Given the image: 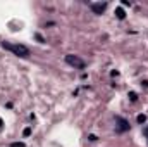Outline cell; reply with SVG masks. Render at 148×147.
Returning a JSON list of instances; mask_svg holds the SVG:
<instances>
[{
	"label": "cell",
	"mask_w": 148,
	"mask_h": 147,
	"mask_svg": "<svg viewBox=\"0 0 148 147\" xmlns=\"http://www.w3.org/2000/svg\"><path fill=\"white\" fill-rule=\"evenodd\" d=\"M2 47L7 49V50H10V52H14V54L19 55V57H28V55H29V50H28L24 45H19V43H7V42H3Z\"/></svg>",
	"instance_id": "cell-1"
},
{
	"label": "cell",
	"mask_w": 148,
	"mask_h": 147,
	"mask_svg": "<svg viewBox=\"0 0 148 147\" xmlns=\"http://www.w3.org/2000/svg\"><path fill=\"white\" fill-rule=\"evenodd\" d=\"M115 14H117V17H119V19H124V17H126V14H124V10H122L121 7H119V9L115 10Z\"/></svg>",
	"instance_id": "cell-5"
},
{
	"label": "cell",
	"mask_w": 148,
	"mask_h": 147,
	"mask_svg": "<svg viewBox=\"0 0 148 147\" xmlns=\"http://www.w3.org/2000/svg\"><path fill=\"white\" fill-rule=\"evenodd\" d=\"M66 62H67L69 66H73V68H77V69H83V68H84V61L79 59L77 55H73V54H67V55H66Z\"/></svg>",
	"instance_id": "cell-2"
},
{
	"label": "cell",
	"mask_w": 148,
	"mask_h": 147,
	"mask_svg": "<svg viewBox=\"0 0 148 147\" xmlns=\"http://www.w3.org/2000/svg\"><path fill=\"white\" fill-rule=\"evenodd\" d=\"M0 126H2V119H0Z\"/></svg>",
	"instance_id": "cell-11"
},
{
	"label": "cell",
	"mask_w": 148,
	"mask_h": 147,
	"mask_svg": "<svg viewBox=\"0 0 148 147\" xmlns=\"http://www.w3.org/2000/svg\"><path fill=\"white\" fill-rule=\"evenodd\" d=\"M105 7H107V3H91V9L95 14H102L105 10Z\"/></svg>",
	"instance_id": "cell-4"
},
{
	"label": "cell",
	"mask_w": 148,
	"mask_h": 147,
	"mask_svg": "<svg viewBox=\"0 0 148 147\" xmlns=\"http://www.w3.org/2000/svg\"><path fill=\"white\" fill-rule=\"evenodd\" d=\"M136 119H138V123H145V121H147V116H145V114H140Z\"/></svg>",
	"instance_id": "cell-6"
},
{
	"label": "cell",
	"mask_w": 148,
	"mask_h": 147,
	"mask_svg": "<svg viewBox=\"0 0 148 147\" xmlns=\"http://www.w3.org/2000/svg\"><path fill=\"white\" fill-rule=\"evenodd\" d=\"M145 135H147V137H148V128H147V130H145Z\"/></svg>",
	"instance_id": "cell-10"
},
{
	"label": "cell",
	"mask_w": 148,
	"mask_h": 147,
	"mask_svg": "<svg viewBox=\"0 0 148 147\" xmlns=\"http://www.w3.org/2000/svg\"><path fill=\"white\" fill-rule=\"evenodd\" d=\"M29 133H31V128H26V130H24V135H26V137H28V135H29Z\"/></svg>",
	"instance_id": "cell-9"
},
{
	"label": "cell",
	"mask_w": 148,
	"mask_h": 147,
	"mask_svg": "<svg viewBox=\"0 0 148 147\" xmlns=\"http://www.w3.org/2000/svg\"><path fill=\"white\" fill-rule=\"evenodd\" d=\"M12 147H24V144H23V142H14Z\"/></svg>",
	"instance_id": "cell-7"
},
{
	"label": "cell",
	"mask_w": 148,
	"mask_h": 147,
	"mask_svg": "<svg viewBox=\"0 0 148 147\" xmlns=\"http://www.w3.org/2000/svg\"><path fill=\"white\" fill-rule=\"evenodd\" d=\"M117 123H119V126H117V130H119V132H126V130H129V123H127L126 119L117 118Z\"/></svg>",
	"instance_id": "cell-3"
},
{
	"label": "cell",
	"mask_w": 148,
	"mask_h": 147,
	"mask_svg": "<svg viewBox=\"0 0 148 147\" xmlns=\"http://www.w3.org/2000/svg\"><path fill=\"white\" fill-rule=\"evenodd\" d=\"M129 97H131V101H136V94H134V92H131Z\"/></svg>",
	"instance_id": "cell-8"
}]
</instances>
